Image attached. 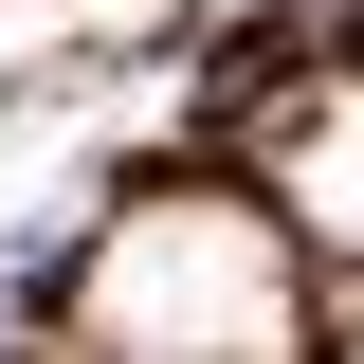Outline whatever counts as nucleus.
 Returning <instances> with one entry per match:
<instances>
[{
  "mask_svg": "<svg viewBox=\"0 0 364 364\" xmlns=\"http://www.w3.org/2000/svg\"><path fill=\"white\" fill-rule=\"evenodd\" d=\"M73 346L91 364H291L310 346V291H291V219L219 200V182H164L91 237L73 273Z\"/></svg>",
  "mask_w": 364,
  "mask_h": 364,
  "instance_id": "nucleus-1",
  "label": "nucleus"
},
{
  "mask_svg": "<svg viewBox=\"0 0 364 364\" xmlns=\"http://www.w3.org/2000/svg\"><path fill=\"white\" fill-rule=\"evenodd\" d=\"M273 219L364 273V73H328L310 109H273Z\"/></svg>",
  "mask_w": 364,
  "mask_h": 364,
  "instance_id": "nucleus-2",
  "label": "nucleus"
},
{
  "mask_svg": "<svg viewBox=\"0 0 364 364\" xmlns=\"http://www.w3.org/2000/svg\"><path fill=\"white\" fill-rule=\"evenodd\" d=\"M346 364H364V328H346Z\"/></svg>",
  "mask_w": 364,
  "mask_h": 364,
  "instance_id": "nucleus-3",
  "label": "nucleus"
}]
</instances>
